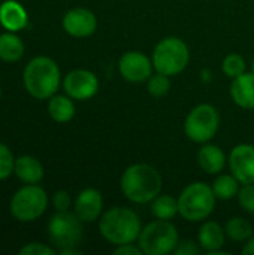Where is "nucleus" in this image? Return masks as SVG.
Wrapping results in <instances>:
<instances>
[{
    "label": "nucleus",
    "mask_w": 254,
    "mask_h": 255,
    "mask_svg": "<svg viewBox=\"0 0 254 255\" xmlns=\"http://www.w3.org/2000/svg\"><path fill=\"white\" fill-rule=\"evenodd\" d=\"M162 176L156 167L145 163L129 166L120 179V188L124 197L136 205L150 203L162 191Z\"/></svg>",
    "instance_id": "obj_1"
},
{
    "label": "nucleus",
    "mask_w": 254,
    "mask_h": 255,
    "mask_svg": "<svg viewBox=\"0 0 254 255\" xmlns=\"http://www.w3.org/2000/svg\"><path fill=\"white\" fill-rule=\"evenodd\" d=\"M22 82L31 97L36 100H49L61 84V72L52 58L37 55L25 64Z\"/></svg>",
    "instance_id": "obj_2"
},
{
    "label": "nucleus",
    "mask_w": 254,
    "mask_h": 255,
    "mask_svg": "<svg viewBox=\"0 0 254 255\" xmlns=\"http://www.w3.org/2000/svg\"><path fill=\"white\" fill-rule=\"evenodd\" d=\"M141 230L142 223L139 215L126 206H114L99 218V232L102 238L115 247L138 241Z\"/></svg>",
    "instance_id": "obj_3"
},
{
    "label": "nucleus",
    "mask_w": 254,
    "mask_h": 255,
    "mask_svg": "<svg viewBox=\"0 0 254 255\" xmlns=\"http://www.w3.org/2000/svg\"><path fill=\"white\" fill-rule=\"evenodd\" d=\"M216 194L211 185L205 182L189 184L178 196V211L180 215L190 223L205 221L216 208Z\"/></svg>",
    "instance_id": "obj_4"
},
{
    "label": "nucleus",
    "mask_w": 254,
    "mask_h": 255,
    "mask_svg": "<svg viewBox=\"0 0 254 255\" xmlns=\"http://www.w3.org/2000/svg\"><path fill=\"white\" fill-rule=\"evenodd\" d=\"M151 61L156 72L175 76L187 67L190 61V51L183 39L177 36H168L154 46Z\"/></svg>",
    "instance_id": "obj_5"
},
{
    "label": "nucleus",
    "mask_w": 254,
    "mask_h": 255,
    "mask_svg": "<svg viewBox=\"0 0 254 255\" xmlns=\"http://www.w3.org/2000/svg\"><path fill=\"white\" fill-rule=\"evenodd\" d=\"M180 244V235L177 227L168 220H156L142 227L138 245L147 255L174 254Z\"/></svg>",
    "instance_id": "obj_6"
},
{
    "label": "nucleus",
    "mask_w": 254,
    "mask_h": 255,
    "mask_svg": "<svg viewBox=\"0 0 254 255\" xmlns=\"http://www.w3.org/2000/svg\"><path fill=\"white\" fill-rule=\"evenodd\" d=\"M48 203V194L40 185L25 184L12 196L10 214L19 223H33L45 214Z\"/></svg>",
    "instance_id": "obj_7"
},
{
    "label": "nucleus",
    "mask_w": 254,
    "mask_h": 255,
    "mask_svg": "<svg viewBox=\"0 0 254 255\" xmlns=\"http://www.w3.org/2000/svg\"><path fill=\"white\" fill-rule=\"evenodd\" d=\"M220 127V114L210 105L202 103L193 108L184 121V133L195 143L210 142L219 131Z\"/></svg>",
    "instance_id": "obj_8"
},
{
    "label": "nucleus",
    "mask_w": 254,
    "mask_h": 255,
    "mask_svg": "<svg viewBox=\"0 0 254 255\" xmlns=\"http://www.w3.org/2000/svg\"><path fill=\"white\" fill-rule=\"evenodd\" d=\"M49 242L58 248L76 247L84 236V223L78 218L75 212L57 211L48 223L46 227Z\"/></svg>",
    "instance_id": "obj_9"
},
{
    "label": "nucleus",
    "mask_w": 254,
    "mask_h": 255,
    "mask_svg": "<svg viewBox=\"0 0 254 255\" xmlns=\"http://www.w3.org/2000/svg\"><path fill=\"white\" fill-rule=\"evenodd\" d=\"M63 90L73 100H88L99 91L97 76L87 69H73L63 78Z\"/></svg>",
    "instance_id": "obj_10"
},
{
    "label": "nucleus",
    "mask_w": 254,
    "mask_h": 255,
    "mask_svg": "<svg viewBox=\"0 0 254 255\" xmlns=\"http://www.w3.org/2000/svg\"><path fill=\"white\" fill-rule=\"evenodd\" d=\"M153 61L141 51H127L121 55L118 61V70L121 76L133 84H141L148 81L153 75Z\"/></svg>",
    "instance_id": "obj_11"
},
{
    "label": "nucleus",
    "mask_w": 254,
    "mask_h": 255,
    "mask_svg": "<svg viewBox=\"0 0 254 255\" xmlns=\"http://www.w3.org/2000/svg\"><path fill=\"white\" fill-rule=\"evenodd\" d=\"M61 25L64 31L73 37H88L97 28V16L90 9L73 7L64 13Z\"/></svg>",
    "instance_id": "obj_12"
},
{
    "label": "nucleus",
    "mask_w": 254,
    "mask_h": 255,
    "mask_svg": "<svg viewBox=\"0 0 254 255\" xmlns=\"http://www.w3.org/2000/svg\"><path fill=\"white\" fill-rule=\"evenodd\" d=\"M229 169L241 185L254 184V145H237L229 154Z\"/></svg>",
    "instance_id": "obj_13"
},
{
    "label": "nucleus",
    "mask_w": 254,
    "mask_h": 255,
    "mask_svg": "<svg viewBox=\"0 0 254 255\" xmlns=\"http://www.w3.org/2000/svg\"><path fill=\"white\" fill-rule=\"evenodd\" d=\"M103 211V197L99 190L96 188H85L82 190L73 203V212L84 224L96 223Z\"/></svg>",
    "instance_id": "obj_14"
},
{
    "label": "nucleus",
    "mask_w": 254,
    "mask_h": 255,
    "mask_svg": "<svg viewBox=\"0 0 254 255\" xmlns=\"http://www.w3.org/2000/svg\"><path fill=\"white\" fill-rule=\"evenodd\" d=\"M0 24L7 31H19L28 25L27 10L16 0H4L0 4Z\"/></svg>",
    "instance_id": "obj_15"
},
{
    "label": "nucleus",
    "mask_w": 254,
    "mask_h": 255,
    "mask_svg": "<svg viewBox=\"0 0 254 255\" xmlns=\"http://www.w3.org/2000/svg\"><path fill=\"white\" fill-rule=\"evenodd\" d=\"M231 96L243 109H254V72H244L232 79Z\"/></svg>",
    "instance_id": "obj_16"
},
{
    "label": "nucleus",
    "mask_w": 254,
    "mask_h": 255,
    "mask_svg": "<svg viewBox=\"0 0 254 255\" xmlns=\"http://www.w3.org/2000/svg\"><path fill=\"white\" fill-rule=\"evenodd\" d=\"M226 161V154L220 146L208 142L202 143V148L198 152V164L204 172L210 175H219L220 172H223Z\"/></svg>",
    "instance_id": "obj_17"
},
{
    "label": "nucleus",
    "mask_w": 254,
    "mask_h": 255,
    "mask_svg": "<svg viewBox=\"0 0 254 255\" xmlns=\"http://www.w3.org/2000/svg\"><path fill=\"white\" fill-rule=\"evenodd\" d=\"M198 241H199L201 248L207 254H211L223 248L225 241H226V232L219 223L205 221L199 229Z\"/></svg>",
    "instance_id": "obj_18"
},
{
    "label": "nucleus",
    "mask_w": 254,
    "mask_h": 255,
    "mask_svg": "<svg viewBox=\"0 0 254 255\" xmlns=\"http://www.w3.org/2000/svg\"><path fill=\"white\" fill-rule=\"evenodd\" d=\"M13 175L24 184H39L43 179L45 170L42 163L33 155H21L15 158Z\"/></svg>",
    "instance_id": "obj_19"
},
{
    "label": "nucleus",
    "mask_w": 254,
    "mask_h": 255,
    "mask_svg": "<svg viewBox=\"0 0 254 255\" xmlns=\"http://www.w3.org/2000/svg\"><path fill=\"white\" fill-rule=\"evenodd\" d=\"M75 111L76 108H75L73 99H70L67 94L66 96L54 94L48 100V114L51 120H54L55 123H60V124L69 123L75 117Z\"/></svg>",
    "instance_id": "obj_20"
},
{
    "label": "nucleus",
    "mask_w": 254,
    "mask_h": 255,
    "mask_svg": "<svg viewBox=\"0 0 254 255\" xmlns=\"http://www.w3.org/2000/svg\"><path fill=\"white\" fill-rule=\"evenodd\" d=\"M24 43L22 40L13 33L6 31L0 34V60L4 63H16L24 55Z\"/></svg>",
    "instance_id": "obj_21"
},
{
    "label": "nucleus",
    "mask_w": 254,
    "mask_h": 255,
    "mask_svg": "<svg viewBox=\"0 0 254 255\" xmlns=\"http://www.w3.org/2000/svg\"><path fill=\"white\" fill-rule=\"evenodd\" d=\"M217 200H232L238 196L240 193V188H241V182L231 173H223V175H219L213 185H211Z\"/></svg>",
    "instance_id": "obj_22"
},
{
    "label": "nucleus",
    "mask_w": 254,
    "mask_h": 255,
    "mask_svg": "<svg viewBox=\"0 0 254 255\" xmlns=\"http://www.w3.org/2000/svg\"><path fill=\"white\" fill-rule=\"evenodd\" d=\"M151 215L156 220H172L175 218L178 211V199L169 196V194H159L156 199L151 200Z\"/></svg>",
    "instance_id": "obj_23"
},
{
    "label": "nucleus",
    "mask_w": 254,
    "mask_h": 255,
    "mask_svg": "<svg viewBox=\"0 0 254 255\" xmlns=\"http://www.w3.org/2000/svg\"><path fill=\"white\" fill-rule=\"evenodd\" d=\"M225 232L231 241H234L237 244H246L253 236L254 229L249 220H246L243 217H234L226 223Z\"/></svg>",
    "instance_id": "obj_24"
},
{
    "label": "nucleus",
    "mask_w": 254,
    "mask_h": 255,
    "mask_svg": "<svg viewBox=\"0 0 254 255\" xmlns=\"http://www.w3.org/2000/svg\"><path fill=\"white\" fill-rule=\"evenodd\" d=\"M246 60L237 54V52H232V54H228L225 58H223V63H222V70L223 73L231 78V79H235L237 76L243 75L246 72Z\"/></svg>",
    "instance_id": "obj_25"
},
{
    "label": "nucleus",
    "mask_w": 254,
    "mask_h": 255,
    "mask_svg": "<svg viewBox=\"0 0 254 255\" xmlns=\"http://www.w3.org/2000/svg\"><path fill=\"white\" fill-rule=\"evenodd\" d=\"M147 90L153 97H163L171 90V81L168 75L156 72V75H151L147 81Z\"/></svg>",
    "instance_id": "obj_26"
},
{
    "label": "nucleus",
    "mask_w": 254,
    "mask_h": 255,
    "mask_svg": "<svg viewBox=\"0 0 254 255\" xmlns=\"http://www.w3.org/2000/svg\"><path fill=\"white\" fill-rule=\"evenodd\" d=\"M15 167V157L7 145L0 142V181L7 179L13 173Z\"/></svg>",
    "instance_id": "obj_27"
},
{
    "label": "nucleus",
    "mask_w": 254,
    "mask_h": 255,
    "mask_svg": "<svg viewBox=\"0 0 254 255\" xmlns=\"http://www.w3.org/2000/svg\"><path fill=\"white\" fill-rule=\"evenodd\" d=\"M238 203L241 205V208L254 215V184H244L240 188V193L237 196Z\"/></svg>",
    "instance_id": "obj_28"
},
{
    "label": "nucleus",
    "mask_w": 254,
    "mask_h": 255,
    "mask_svg": "<svg viewBox=\"0 0 254 255\" xmlns=\"http://www.w3.org/2000/svg\"><path fill=\"white\" fill-rule=\"evenodd\" d=\"M55 248H51L48 245L39 244V242H33V244H27L19 250L21 255H55Z\"/></svg>",
    "instance_id": "obj_29"
},
{
    "label": "nucleus",
    "mask_w": 254,
    "mask_h": 255,
    "mask_svg": "<svg viewBox=\"0 0 254 255\" xmlns=\"http://www.w3.org/2000/svg\"><path fill=\"white\" fill-rule=\"evenodd\" d=\"M52 206L55 208V211H69L70 205H72V199L70 194L64 190H58L52 194Z\"/></svg>",
    "instance_id": "obj_30"
},
{
    "label": "nucleus",
    "mask_w": 254,
    "mask_h": 255,
    "mask_svg": "<svg viewBox=\"0 0 254 255\" xmlns=\"http://www.w3.org/2000/svg\"><path fill=\"white\" fill-rule=\"evenodd\" d=\"M204 253L199 244H195L193 241H183L177 245L174 254L175 255H198Z\"/></svg>",
    "instance_id": "obj_31"
},
{
    "label": "nucleus",
    "mask_w": 254,
    "mask_h": 255,
    "mask_svg": "<svg viewBox=\"0 0 254 255\" xmlns=\"http://www.w3.org/2000/svg\"><path fill=\"white\" fill-rule=\"evenodd\" d=\"M114 255H142V250L139 248V245H133L132 244H124V245H118L114 251Z\"/></svg>",
    "instance_id": "obj_32"
},
{
    "label": "nucleus",
    "mask_w": 254,
    "mask_h": 255,
    "mask_svg": "<svg viewBox=\"0 0 254 255\" xmlns=\"http://www.w3.org/2000/svg\"><path fill=\"white\" fill-rule=\"evenodd\" d=\"M243 254L254 255V236H252V238L246 242V245H244V248H243Z\"/></svg>",
    "instance_id": "obj_33"
},
{
    "label": "nucleus",
    "mask_w": 254,
    "mask_h": 255,
    "mask_svg": "<svg viewBox=\"0 0 254 255\" xmlns=\"http://www.w3.org/2000/svg\"><path fill=\"white\" fill-rule=\"evenodd\" d=\"M58 254L60 255H81L82 251L78 250L76 247H69V248H63V250H58Z\"/></svg>",
    "instance_id": "obj_34"
},
{
    "label": "nucleus",
    "mask_w": 254,
    "mask_h": 255,
    "mask_svg": "<svg viewBox=\"0 0 254 255\" xmlns=\"http://www.w3.org/2000/svg\"><path fill=\"white\" fill-rule=\"evenodd\" d=\"M0 97H1V87H0Z\"/></svg>",
    "instance_id": "obj_35"
},
{
    "label": "nucleus",
    "mask_w": 254,
    "mask_h": 255,
    "mask_svg": "<svg viewBox=\"0 0 254 255\" xmlns=\"http://www.w3.org/2000/svg\"><path fill=\"white\" fill-rule=\"evenodd\" d=\"M253 72H254V60H253Z\"/></svg>",
    "instance_id": "obj_36"
}]
</instances>
